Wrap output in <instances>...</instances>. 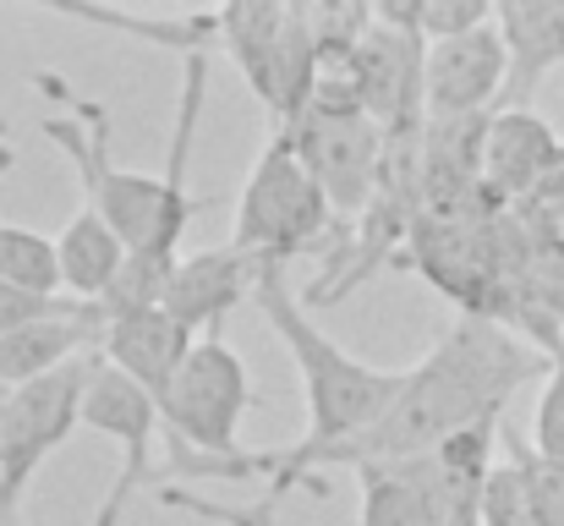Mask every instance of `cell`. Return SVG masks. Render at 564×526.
<instances>
[{"instance_id": "cell-3", "label": "cell", "mask_w": 564, "mask_h": 526, "mask_svg": "<svg viewBox=\"0 0 564 526\" xmlns=\"http://www.w3.org/2000/svg\"><path fill=\"white\" fill-rule=\"evenodd\" d=\"M252 302L263 308V324L280 335V346L291 351L296 373H302V395H307V433L296 439V450H329L362 428H373L378 417L394 406V395L405 389V367H373L362 356L329 341L302 297L285 280V264H269L258 275Z\"/></svg>"}, {"instance_id": "cell-2", "label": "cell", "mask_w": 564, "mask_h": 526, "mask_svg": "<svg viewBox=\"0 0 564 526\" xmlns=\"http://www.w3.org/2000/svg\"><path fill=\"white\" fill-rule=\"evenodd\" d=\"M208 61L214 55H192L182 72V105H176V138H171V160L160 175L121 171L110 154V110L88 94H77L61 72H33V88L61 105V116H44V138L72 160V171L83 181L88 208L132 247V253H154V258H182V236L197 214H208L219 197H192L187 192V160H192V132L203 121L208 105Z\"/></svg>"}, {"instance_id": "cell-19", "label": "cell", "mask_w": 564, "mask_h": 526, "mask_svg": "<svg viewBox=\"0 0 564 526\" xmlns=\"http://www.w3.org/2000/svg\"><path fill=\"white\" fill-rule=\"evenodd\" d=\"M0 280L22 286V291H44V297H66L61 291V253L44 230L33 225H6L0 219Z\"/></svg>"}, {"instance_id": "cell-22", "label": "cell", "mask_w": 564, "mask_h": 526, "mask_svg": "<svg viewBox=\"0 0 564 526\" xmlns=\"http://www.w3.org/2000/svg\"><path fill=\"white\" fill-rule=\"evenodd\" d=\"M532 450H538V461L564 466V367L543 378V395L532 411Z\"/></svg>"}, {"instance_id": "cell-17", "label": "cell", "mask_w": 564, "mask_h": 526, "mask_svg": "<svg viewBox=\"0 0 564 526\" xmlns=\"http://www.w3.org/2000/svg\"><path fill=\"white\" fill-rule=\"evenodd\" d=\"M55 253H61V291L77 302H105V291L116 286V275L132 258V247L88 203L66 219V230L55 236Z\"/></svg>"}, {"instance_id": "cell-21", "label": "cell", "mask_w": 564, "mask_h": 526, "mask_svg": "<svg viewBox=\"0 0 564 526\" xmlns=\"http://www.w3.org/2000/svg\"><path fill=\"white\" fill-rule=\"evenodd\" d=\"M160 500L171 505V511H187V516H203V522H219V526H280V500L274 494H263L258 505H214V500H203V494H187V489H160Z\"/></svg>"}, {"instance_id": "cell-16", "label": "cell", "mask_w": 564, "mask_h": 526, "mask_svg": "<svg viewBox=\"0 0 564 526\" xmlns=\"http://www.w3.org/2000/svg\"><path fill=\"white\" fill-rule=\"evenodd\" d=\"M192 346H197L192 330H182L165 308H149V313L110 319L99 356H105L110 367H121L132 384H143L154 400H165L171 384H176V373H182V362L192 356Z\"/></svg>"}, {"instance_id": "cell-23", "label": "cell", "mask_w": 564, "mask_h": 526, "mask_svg": "<svg viewBox=\"0 0 564 526\" xmlns=\"http://www.w3.org/2000/svg\"><path fill=\"white\" fill-rule=\"evenodd\" d=\"M66 308H72V297H44V291H22V286L0 280V335L44 324V319H61Z\"/></svg>"}, {"instance_id": "cell-7", "label": "cell", "mask_w": 564, "mask_h": 526, "mask_svg": "<svg viewBox=\"0 0 564 526\" xmlns=\"http://www.w3.org/2000/svg\"><path fill=\"white\" fill-rule=\"evenodd\" d=\"M258 406L252 373L219 335H203L182 362L171 395L160 400V417L171 428V444L192 450L203 461H230L241 455V417Z\"/></svg>"}, {"instance_id": "cell-25", "label": "cell", "mask_w": 564, "mask_h": 526, "mask_svg": "<svg viewBox=\"0 0 564 526\" xmlns=\"http://www.w3.org/2000/svg\"><path fill=\"white\" fill-rule=\"evenodd\" d=\"M11 165H17V149H11V143H6V132H0V175L11 171Z\"/></svg>"}, {"instance_id": "cell-18", "label": "cell", "mask_w": 564, "mask_h": 526, "mask_svg": "<svg viewBox=\"0 0 564 526\" xmlns=\"http://www.w3.org/2000/svg\"><path fill=\"white\" fill-rule=\"evenodd\" d=\"M510 461L488 472V494H482V526H549L543 522V505H538V489H532V472L521 461V444L510 428H499Z\"/></svg>"}, {"instance_id": "cell-1", "label": "cell", "mask_w": 564, "mask_h": 526, "mask_svg": "<svg viewBox=\"0 0 564 526\" xmlns=\"http://www.w3.org/2000/svg\"><path fill=\"white\" fill-rule=\"evenodd\" d=\"M554 373V356L521 341L510 324L499 319H477V313H460L438 346L427 351L416 367H405V389L394 395V406L378 417L373 428L329 444V450H241L230 461H203L192 450H176L171 472L160 477V489L171 483H247V477H263L269 494L285 505L302 483H318L324 472L335 466H351V472H373V466H411V461H427L438 455L449 439L482 428V422H505V406L516 389L538 384ZM329 489V483H318Z\"/></svg>"}, {"instance_id": "cell-20", "label": "cell", "mask_w": 564, "mask_h": 526, "mask_svg": "<svg viewBox=\"0 0 564 526\" xmlns=\"http://www.w3.org/2000/svg\"><path fill=\"white\" fill-rule=\"evenodd\" d=\"M378 11H389L394 22H405L422 44H444V39H460V33L494 22V6H482V0H411V6L383 0Z\"/></svg>"}, {"instance_id": "cell-11", "label": "cell", "mask_w": 564, "mask_h": 526, "mask_svg": "<svg viewBox=\"0 0 564 526\" xmlns=\"http://www.w3.org/2000/svg\"><path fill=\"white\" fill-rule=\"evenodd\" d=\"M505 88H510V50L499 22L427 44V121L494 116L505 105Z\"/></svg>"}, {"instance_id": "cell-4", "label": "cell", "mask_w": 564, "mask_h": 526, "mask_svg": "<svg viewBox=\"0 0 564 526\" xmlns=\"http://www.w3.org/2000/svg\"><path fill=\"white\" fill-rule=\"evenodd\" d=\"M230 241L252 253L258 264H296V258H324L335 275L351 253V225H340L335 203L302 165L291 132H274L236 197V230Z\"/></svg>"}, {"instance_id": "cell-26", "label": "cell", "mask_w": 564, "mask_h": 526, "mask_svg": "<svg viewBox=\"0 0 564 526\" xmlns=\"http://www.w3.org/2000/svg\"><path fill=\"white\" fill-rule=\"evenodd\" d=\"M6 406H11V389L0 384V433H6Z\"/></svg>"}, {"instance_id": "cell-15", "label": "cell", "mask_w": 564, "mask_h": 526, "mask_svg": "<svg viewBox=\"0 0 564 526\" xmlns=\"http://www.w3.org/2000/svg\"><path fill=\"white\" fill-rule=\"evenodd\" d=\"M494 22L510 50V88L499 110H532L538 83L564 66V0H499Z\"/></svg>"}, {"instance_id": "cell-12", "label": "cell", "mask_w": 564, "mask_h": 526, "mask_svg": "<svg viewBox=\"0 0 564 526\" xmlns=\"http://www.w3.org/2000/svg\"><path fill=\"white\" fill-rule=\"evenodd\" d=\"M564 138L538 110H494L488 127V171H482V208L516 214L560 160Z\"/></svg>"}, {"instance_id": "cell-8", "label": "cell", "mask_w": 564, "mask_h": 526, "mask_svg": "<svg viewBox=\"0 0 564 526\" xmlns=\"http://www.w3.org/2000/svg\"><path fill=\"white\" fill-rule=\"evenodd\" d=\"M329 72H340L351 83L357 105L373 116L383 138H400V132H422L427 127V44L405 22H394L389 11L373 6V28Z\"/></svg>"}, {"instance_id": "cell-10", "label": "cell", "mask_w": 564, "mask_h": 526, "mask_svg": "<svg viewBox=\"0 0 564 526\" xmlns=\"http://www.w3.org/2000/svg\"><path fill=\"white\" fill-rule=\"evenodd\" d=\"M160 422H165V417H160V400H154L143 384H132L121 367H110V362L99 356V362H94V378H88V400H83V428L116 439V450H121V477H116L110 494L99 500L94 526H121L127 505H132L149 483H160V477H154Z\"/></svg>"}, {"instance_id": "cell-28", "label": "cell", "mask_w": 564, "mask_h": 526, "mask_svg": "<svg viewBox=\"0 0 564 526\" xmlns=\"http://www.w3.org/2000/svg\"><path fill=\"white\" fill-rule=\"evenodd\" d=\"M0 132H6V121H0Z\"/></svg>"}, {"instance_id": "cell-27", "label": "cell", "mask_w": 564, "mask_h": 526, "mask_svg": "<svg viewBox=\"0 0 564 526\" xmlns=\"http://www.w3.org/2000/svg\"><path fill=\"white\" fill-rule=\"evenodd\" d=\"M554 367H564V319H560V341H554Z\"/></svg>"}, {"instance_id": "cell-13", "label": "cell", "mask_w": 564, "mask_h": 526, "mask_svg": "<svg viewBox=\"0 0 564 526\" xmlns=\"http://www.w3.org/2000/svg\"><path fill=\"white\" fill-rule=\"evenodd\" d=\"M269 264H258L252 253H241L236 241L225 247H203V253H187L176 258V275H171V291H165V313L192 330L197 341L203 335H219L225 313L258 291V275Z\"/></svg>"}, {"instance_id": "cell-6", "label": "cell", "mask_w": 564, "mask_h": 526, "mask_svg": "<svg viewBox=\"0 0 564 526\" xmlns=\"http://www.w3.org/2000/svg\"><path fill=\"white\" fill-rule=\"evenodd\" d=\"M302 165L313 171V181L324 186V197L335 203L340 225L357 230V219L368 214L378 192V175H383V149L389 138L378 132V121L357 105L351 83L340 72H324L313 105L296 116V127H285Z\"/></svg>"}, {"instance_id": "cell-5", "label": "cell", "mask_w": 564, "mask_h": 526, "mask_svg": "<svg viewBox=\"0 0 564 526\" xmlns=\"http://www.w3.org/2000/svg\"><path fill=\"white\" fill-rule=\"evenodd\" d=\"M219 50L236 61L258 105L269 110L274 132L296 127L324 83V55L302 22V6L280 0H230L219 6Z\"/></svg>"}, {"instance_id": "cell-24", "label": "cell", "mask_w": 564, "mask_h": 526, "mask_svg": "<svg viewBox=\"0 0 564 526\" xmlns=\"http://www.w3.org/2000/svg\"><path fill=\"white\" fill-rule=\"evenodd\" d=\"M17 511H22V505H17V500H11V489L0 483V526H17Z\"/></svg>"}, {"instance_id": "cell-9", "label": "cell", "mask_w": 564, "mask_h": 526, "mask_svg": "<svg viewBox=\"0 0 564 526\" xmlns=\"http://www.w3.org/2000/svg\"><path fill=\"white\" fill-rule=\"evenodd\" d=\"M94 362H99V356H77V362H66L61 373L11 389L6 433H0V483L11 489L17 505H22L28 483L39 477V466L83 428V400H88Z\"/></svg>"}, {"instance_id": "cell-14", "label": "cell", "mask_w": 564, "mask_h": 526, "mask_svg": "<svg viewBox=\"0 0 564 526\" xmlns=\"http://www.w3.org/2000/svg\"><path fill=\"white\" fill-rule=\"evenodd\" d=\"M494 116H449L422 127V203L427 214H477ZM488 214V208H482Z\"/></svg>"}]
</instances>
